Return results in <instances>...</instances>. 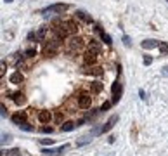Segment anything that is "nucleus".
<instances>
[{"label":"nucleus","instance_id":"17","mask_svg":"<svg viewBox=\"0 0 168 156\" xmlns=\"http://www.w3.org/2000/svg\"><path fill=\"white\" fill-rule=\"evenodd\" d=\"M111 106H113V101H106L104 104H102V106L99 108V111H106V109H109Z\"/></svg>","mask_w":168,"mask_h":156},{"label":"nucleus","instance_id":"20","mask_svg":"<svg viewBox=\"0 0 168 156\" xmlns=\"http://www.w3.org/2000/svg\"><path fill=\"white\" fill-rule=\"evenodd\" d=\"M144 64H146V66L153 64V57H151V56H146V57H144Z\"/></svg>","mask_w":168,"mask_h":156},{"label":"nucleus","instance_id":"2","mask_svg":"<svg viewBox=\"0 0 168 156\" xmlns=\"http://www.w3.org/2000/svg\"><path fill=\"white\" fill-rule=\"evenodd\" d=\"M52 120H54V111H49V109H40V111H36V121H38V123L49 125Z\"/></svg>","mask_w":168,"mask_h":156},{"label":"nucleus","instance_id":"5","mask_svg":"<svg viewBox=\"0 0 168 156\" xmlns=\"http://www.w3.org/2000/svg\"><path fill=\"white\" fill-rule=\"evenodd\" d=\"M87 89L92 92V95H99V94H102V90H104V83L99 82V80H94L92 83H89Z\"/></svg>","mask_w":168,"mask_h":156},{"label":"nucleus","instance_id":"19","mask_svg":"<svg viewBox=\"0 0 168 156\" xmlns=\"http://www.w3.org/2000/svg\"><path fill=\"white\" fill-rule=\"evenodd\" d=\"M43 154L45 156H54L56 154V149H43Z\"/></svg>","mask_w":168,"mask_h":156},{"label":"nucleus","instance_id":"25","mask_svg":"<svg viewBox=\"0 0 168 156\" xmlns=\"http://www.w3.org/2000/svg\"><path fill=\"white\" fill-rule=\"evenodd\" d=\"M139 95L142 97V99H146V92H144V90H139Z\"/></svg>","mask_w":168,"mask_h":156},{"label":"nucleus","instance_id":"10","mask_svg":"<svg viewBox=\"0 0 168 156\" xmlns=\"http://www.w3.org/2000/svg\"><path fill=\"white\" fill-rule=\"evenodd\" d=\"M160 43L158 40H153V38H149V40H144L142 42V49H146V50H151V49H156V47H160Z\"/></svg>","mask_w":168,"mask_h":156},{"label":"nucleus","instance_id":"22","mask_svg":"<svg viewBox=\"0 0 168 156\" xmlns=\"http://www.w3.org/2000/svg\"><path fill=\"white\" fill-rule=\"evenodd\" d=\"M9 139H11V135H9V134H2V144L9 142Z\"/></svg>","mask_w":168,"mask_h":156},{"label":"nucleus","instance_id":"24","mask_svg":"<svg viewBox=\"0 0 168 156\" xmlns=\"http://www.w3.org/2000/svg\"><path fill=\"white\" fill-rule=\"evenodd\" d=\"M42 144H52V142H54V139H42Z\"/></svg>","mask_w":168,"mask_h":156},{"label":"nucleus","instance_id":"14","mask_svg":"<svg viewBox=\"0 0 168 156\" xmlns=\"http://www.w3.org/2000/svg\"><path fill=\"white\" fill-rule=\"evenodd\" d=\"M35 56H36V49L35 47H30V49H26L24 50V57H26V59H35Z\"/></svg>","mask_w":168,"mask_h":156},{"label":"nucleus","instance_id":"11","mask_svg":"<svg viewBox=\"0 0 168 156\" xmlns=\"http://www.w3.org/2000/svg\"><path fill=\"white\" fill-rule=\"evenodd\" d=\"M64 120H66V114H64V111H54V121H56L57 125H63Z\"/></svg>","mask_w":168,"mask_h":156},{"label":"nucleus","instance_id":"13","mask_svg":"<svg viewBox=\"0 0 168 156\" xmlns=\"http://www.w3.org/2000/svg\"><path fill=\"white\" fill-rule=\"evenodd\" d=\"M19 128H21V130H24V132H35V125H33L31 121H24V123H21V125H19Z\"/></svg>","mask_w":168,"mask_h":156},{"label":"nucleus","instance_id":"26","mask_svg":"<svg viewBox=\"0 0 168 156\" xmlns=\"http://www.w3.org/2000/svg\"><path fill=\"white\" fill-rule=\"evenodd\" d=\"M163 75H165V76H168V66H165V68H163Z\"/></svg>","mask_w":168,"mask_h":156},{"label":"nucleus","instance_id":"4","mask_svg":"<svg viewBox=\"0 0 168 156\" xmlns=\"http://www.w3.org/2000/svg\"><path fill=\"white\" fill-rule=\"evenodd\" d=\"M28 118H30V111H17V113L12 114V121H14L17 127L21 123H24V121H28Z\"/></svg>","mask_w":168,"mask_h":156},{"label":"nucleus","instance_id":"1","mask_svg":"<svg viewBox=\"0 0 168 156\" xmlns=\"http://www.w3.org/2000/svg\"><path fill=\"white\" fill-rule=\"evenodd\" d=\"M118 121V114H113L109 120L104 123V127H101V128H95V130H92L90 132V135L94 137V135H99V134H106V132H109L113 127H114V123Z\"/></svg>","mask_w":168,"mask_h":156},{"label":"nucleus","instance_id":"6","mask_svg":"<svg viewBox=\"0 0 168 156\" xmlns=\"http://www.w3.org/2000/svg\"><path fill=\"white\" fill-rule=\"evenodd\" d=\"M111 92H113L111 101H113V104H114V102H118L120 97H121V83L114 82V83H113V87H111Z\"/></svg>","mask_w":168,"mask_h":156},{"label":"nucleus","instance_id":"9","mask_svg":"<svg viewBox=\"0 0 168 156\" xmlns=\"http://www.w3.org/2000/svg\"><path fill=\"white\" fill-rule=\"evenodd\" d=\"M75 17H76L78 21H83L85 24H90V23H94V19H92L89 14H85V12H82V11H76L75 12Z\"/></svg>","mask_w":168,"mask_h":156},{"label":"nucleus","instance_id":"16","mask_svg":"<svg viewBox=\"0 0 168 156\" xmlns=\"http://www.w3.org/2000/svg\"><path fill=\"white\" fill-rule=\"evenodd\" d=\"M28 42H38V35L35 31H30L28 33Z\"/></svg>","mask_w":168,"mask_h":156},{"label":"nucleus","instance_id":"3","mask_svg":"<svg viewBox=\"0 0 168 156\" xmlns=\"http://www.w3.org/2000/svg\"><path fill=\"white\" fill-rule=\"evenodd\" d=\"M68 9V5L66 4H54V5H50V7L43 9L42 14L43 16H50V14H61V12H64Z\"/></svg>","mask_w":168,"mask_h":156},{"label":"nucleus","instance_id":"21","mask_svg":"<svg viewBox=\"0 0 168 156\" xmlns=\"http://www.w3.org/2000/svg\"><path fill=\"white\" fill-rule=\"evenodd\" d=\"M66 149H68V146L64 144V146H61V148H57V149H56V154H61V153H63V151H66Z\"/></svg>","mask_w":168,"mask_h":156},{"label":"nucleus","instance_id":"23","mask_svg":"<svg viewBox=\"0 0 168 156\" xmlns=\"http://www.w3.org/2000/svg\"><path fill=\"white\" fill-rule=\"evenodd\" d=\"M123 43H125V45H126V47H128V45H130V43H132V42H130V38H128V36H123Z\"/></svg>","mask_w":168,"mask_h":156},{"label":"nucleus","instance_id":"27","mask_svg":"<svg viewBox=\"0 0 168 156\" xmlns=\"http://www.w3.org/2000/svg\"><path fill=\"white\" fill-rule=\"evenodd\" d=\"M5 2H7V4H11V2H12V0H5Z\"/></svg>","mask_w":168,"mask_h":156},{"label":"nucleus","instance_id":"18","mask_svg":"<svg viewBox=\"0 0 168 156\" xmlns=\"http://www.w3.org/2000/svg\"><path fill=\"white\" fill-rule=\"evenodd\" d=\"M40 130H42L43 134H52V132H54V128H52V127H47V125H43Z\"/></svg>","mask_w":168,"mask_h":156},{"label":"nucleus","instance_id":"12","mask_svg":"<svg viewBox=\"0 0 168 156\" xmlns=\"http://www.w3.org/2000/svg\"><path fill=\"white\" fill-rule=\"evenodd\" d=\"M99 36H101V40H104V43L107 45V47H109V45L113 43V38L107 35V33H106L104 30H101V31H99Z\"/></svg>","mask_w":168,"mask_h":156},{"label":"nucleus","instance_id":"8","mask_svg":"<svg viewBox=\"0 0 168 156\" xmlns=\"http://www.w3.org/2000/svg\"><path fill=\"white\" fill-rule=\"evenodd\" d=\"M76 127H78V121L68 120V121H64L63 125H61V132H71V130H75Z\"/></svg>","mask_w":168,"mask_h":156},{"label":"nucleus","instance_id":"15","mask_svg":"<svg viewBox=\"0 0 168 156\" xmlns=\"http://www.w3.org/2000/svg\"><path fill=\"white\" fill-rule=\"evenodd\" d=\"M158 49H160V54H161V56H166V54H168V43L166 42H161Z\"/></svg>","mask_w":168,"mask_h":156},{"label":"nucleus","instance_id":"7","mask_svg":"<svg viewBox=\"0 0 168 156\" xmlns=\"http://www.w3.org/2000/svg\"><path fill=\"white\" fill-rule=\"evenodd\" d=\"M24 82V76H23V73L19 70H16L11 76H9V83H12V85H19Z\"/></svg>","mask_w":168,"mask_h":156}]
</instances>
